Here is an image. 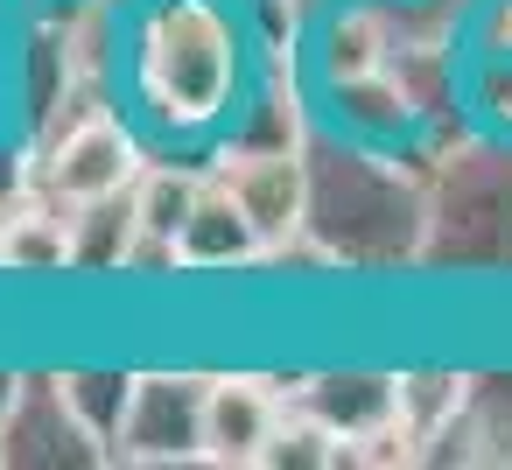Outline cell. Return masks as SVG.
<instances>
[{
  "instance_id": "11",
  "label": "cell",
  "mask_w": 512,
  "mask_h": 470,
  "mask_svg": "<svg viewBox=\"0 0 512 470\" xmlns=\"http://www.w3.org/2000/svg\"><path fill=\"white\" fill-rule=\"evenodd\" d=\"M176 246H183V267H190V274H260V267H267V239H260V225L246 218V204H239L218 176H211L204 197L190 204Z\"/></svg>"
},
{
  "instance_id": "2",
  "label": "cell",
  "mask_w": 512,
  "mask_h": 470,
  "mask_svg": "<svg viewBox=\"0 0 512 470\" xmlns=\"http://www.w3.org/2000/svg\"><path fill=\"white\" fill-rule=\"evenodd\" d=\"M428 169L435 155L365 148L316 120L309 134V239L337 274L393 281L428 260Z\"/></svg>"
},
{
  "instance_id": "7",
  "label": "cell",
  "mask_w": 512,
  "mask_h": 470,
  "mask_svg": "<svg viewBox=\"0 0 512 470\" xmlns=\"http://www.w3.org/2000/svg\"><path fill=\"white\" fill-rule=\"evenodd\" d=\"M99 463H113V449L71 414L57 372L29 365L15 414L0 421V470H99Z\"/></svg>"
},
{
  "instance_id": "17",
  "label": "cell",
  "mask_w": 512,
  "mask_h": 470,
  "mask_svg": "<svg viewBox=\"0 0 512 470\" xmlns=\"http://www.w3.org/2000/svg\"><path fill=\"white\" fill-rule=\"evenodd\" d=\"M22 372H29V365H0V421H8L15 400H22Z\"/></svg>"
},
{
  "instance_id": "16",
  "label": "cell",
  "mask_w": 512,
  "mask_h": 470,
  "mask_svg": "<svg viewBox=\"0 0 512 470\" xmlns=\"http://www.w3.org/2000/svg\"><path fill=\"white\" fill-rule=\"evenodd\" d=\"M463 57L512 64V0H463Z\"/></svg>"
},
{
  "instance_id": "4",
  "label": "cell",
  "mask_w": 512,
  "mask_h": 470,
  "mask_svg": "<svg viewBox=\"0 0 512 470\" xmlns=\"http://www.w3.org/2000/svg\"><path fill=\"white\" fill-rule=\"evenodd\" d=\"M29 155H36V183L57 204H85V197L134 190V176L148 162V134L134 127V113L120 99H99V106H85L64 134H50Z\"/></svg>"
},
{
  "instance_id": "5",
  "label": "cell",
  "mask_w": 512,
  "mask_h": 470,
  "mask_svg": "<svg viewBox=\"0 0 512 470\" xmlns=\"http://www.w3.org/2000/svg\"><path fill=\"white\" fill-rule=\"evenodd\" d=\"M204 365H141L134 407L113 435V463L127 470H197L204 463Z\"/></svg>"
},
{
  "instance_id": "1",
  "label": "cell",
  "mask_w": 512,
  "mask_h": 470,
  "mask_svg": "<svg viewBox=\"0 0 512 470\" xmlns=\"http://www.w3.org/2000/svg\"><path fill=\"white\" fill-rule=\"evenodd\" d=\"M260 78V43L239 0H134L120 43V106L155 155H204Z\"/></svg>"
},
{
  "instance_id": "8",
  "label": "cell",
  "mask_w": 512,
  "mask_h": 470,
  "mask_svg": "<svg viewBox=\"0 0 512 470\" xmlns=\"http://www.w3.org/2000/svg\"><path fill=\"white\" fill-rule=\"evenodd\" d=\"M281 414H288L281 372H253V365L211 372V393H204V470H260Z\"/></svg>"
},
{
  "instance_id": "3",
  "label": "cell",
  "mask_w": 512,
  "mask_h": 470,
  "mask_svg": "<svg viewBox=\"0 0 512 470\" xmlns=\"http://www.w3.org/2000/svg\"><path fill=\"white\" fill-rule=\"evenodd\" d=\"M421 274L512 281V134L470 127L428 169V260Z\"/></svg>"
},
{
  "instance_id": "10",
  "label": "cell",
  "mask_w": 512,
  "mask_h": 470,
  "mask_svg": "<svg viewBox=\"0 0 512 470\" xmlns=\"http://www.w3.org/2000/svg\"><path fill=\"white\" fill-rule=\"evenodd\" d=\"M0 274L15 281L71 274V204H57L43 183L0 197Z\"/></svg>"
},
{
  "instance_id": "13",
  "label": "cell",
  "mask_w": 512,
  "mask_h": 470,
  "mask_svg": "<svg viewBox=\"0 0 512 470\" xmlns=\"http://www.w3.org/2000/svg\"><path fill=\"white\" fill-rule=\"evenodd\" d=\"M134 246H141L134 190H113V197H85V204H71V274H78V281H127Z\"/></svg>"
},
{
  "instance_id": "12",
  "label": "cell",
  "mask_w": 512,
  "mask_h": 470,
  "mask_svg": "<svg viewBox=\"0 0 512 470\" xmlns=\"http://www.w3.org/2000/svg\"><path fill=\"white\" fill-rule=\"evenodd\" d=\"M428 463H512V365L470 372V407L428 442Z\"/></svg>"
},
{
  "instance_id": "9",
  "label": "cell",
  "mask_w": 512,
  "mask_h": 470,
  "mask_svg": "<svg viewBox=\"0 0 512 470\" xmlns=\"http://www.w3.org/2000/svg\"><path fill=\"white\" fill-rule=\"evenodd\" d=\"M281 386H288V407H302L344 442V456L400 414V365H302V372H281Z\"/></svg>"
},
{
  "instance_id": "19",
  "label": "cell",
  "mask_w": 512,
  "mask_h": 470,
  "mask_svg": "<svg viewBox=\"0 0 512 470\" xmlns=\"http://www.w3.org/2000/svg\"><path fill=\"white\" fill-rule=\"evenodd\" d=\"M0 113H8V71H0Z\"/></svg>"
},
{
  "instance_id": "6",
  "label": "cell",
  "mask_w": 512,
  "mask_h": 470,
  "mask_svg": "<svg viewBox=\"0 0 512 470\" xmlns=\"http://www.w3.org/2000/svg\"><path fill=\"white\" fill-rule=\"evenodd\" d=\"M211 176L246 204V218L267 239V260L288 253L295 239H309V148H239V141H218L211 148Z\"/></svg>"
},
{
  "instance_id": "14",
  "label": "cell",
  "mask_w": 512,
  "mask_h": 470,
  "mask_svg": "<svg viewBox=\"0 0 512 470\" xmlns=\"http://www.w3.org/2000/svg\"><path fill=\"white\" fill-rule=\"evenodd\" d=\"M57 372V386H64V400H71V414L113 449V435H120V421H127V407H134V379H141V365H106V358H78V365H50Z\"/></svg>"
},
{
  "instance_id": "15",
  "label": "cell",
  "mask_w": 512,
  "mask_h": 470,
  "mask_svg": "<svg viewBox=\"0 0 512 470\" xmlns=\"http://www.w3.org/2000/svg\"><path fill=\"white\" fill-rule=\"evenodd\" d=\"M470 372L477 365H400V414L414 421L421 442H435L442 428H456V414L470 407Z\"/></svg>"
},
{
  "instance_id": "18",
  "label": "cell",
  "mask_w": 512,
  "mask_h": 470,
  "mask_svg": "<svg viewBox=\"0 0 512 470\" xmlns=\"http://www.w3.org/2000/svg\"><path fill=\"white\" fill-rule=\"evenodd\" d=\"M8 50H15V0H0V64H8Z\"/></svg>"
}]
</instances>
